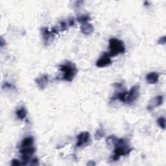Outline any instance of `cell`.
<instances>
[{
  "label": "cell",
  "mask_w": 166,
  "mask_h": 166,
  "mask_svg": "<svg viewBox=\"0 0 166 166\" xmlns=\"http://www.w3.org/2000/svg\"><path fill=\"white\" fill-rule=\"evenodd\" d=\"M106 144L109 145H113L114 149L113 155L110 157L111 162L118 161L123 156L129 155L133 149L131 147L129 141L126 138H118L114 136H111L106 138Z\"/></svg>",
  "instance_id": "cell-1"
},
{
  "label": "cell",
  "mask_w": 166,
  "mask_h": 166,
  "mask_svg": "<svg viewBox=\"0 0 166 166\" xmlns=\"http://www.w3.org/2000/svg\"><path fill=\"white\" fill-rule=\"evenodd\" d=\"M58 68L63 73L61 79L68 82H71L78 72L75 64L70 61H67L65 63L60 64Z\"/></svg>",
  "instance_id": "cell-2"
},
{
  "label": "cell",
  "mask_w": 166,
  "mask_h": 166,
  "mask_svg": "<svg viewBox=\"0 0 166 166\" xmlns=\"http://www.w3.org/2000/svg\"><path fill=\"white\" fill-rule=\"evenodd\" d=\"M109 56L114 57L125 52V45L123 42L118 38H112L109 40Z\"/></svg>",
  "instance_id": "cell-3"
},
{
  "label": "cell",
  "mask_w": 166,
  "mask_h": 166,
  "mask_svg": "<svg viewBox=\"0 0 166 166\" xmlns=\"http://www.w3.org/2000/svg\"><path fill=\"white\" fill-rule=\"evenodd\" d=\"M77 142L76 144L77 147H85L88 146L91 143L90 134L87 131L82 132L77 136Z\"/></svg>",
  "instance_id": "cell-4"
},
{
  "label": "cell",
  "mask_w": 166,
  "mask_h": 166,
  "mask_svg": "<svg viewBox=\"0 0 166 166\" xmlns=\"http://www.w3.org/2000/svg\"><path fill=\"white\" fill-rule=\"evenodd\" d=\"M139 95V86L135 85L131 88V89L126 93L125 103L131 105L137 100Z\"/></svg>",
  "instance_id": "cell-5"
},
{
  "label": "cell",
  "mask_w": 166,
  "mask_h": 166,
  "mask_svg": "<svg viewBox=\"0 0 166 166\" xmlns=\"http://www.w3.org/2000/svg\"><path fill=\"white\" fill-rule=\"evenodd\" d=\"M40 31L44 44L45 46H48L53 42L55 39V34H53L51 31H49L47 27H42L41 28Z\"/></svg>",
  "instance_id": "cell-6"
},
{
  "label": "cell",
  "mask_w": 166,
  "mask_h": 166,
  "mask_svg": "<svg viewBox=\"0 0 166 166\" xmlns=\"http://www.w3.org/2000/svg\"><path fill=\"white\" fill-rule=\"evenodd\" d=\"M112 64V60L109 53H104L97 60L96 65L98 68H105Z\"/></svg>",
  "instance_id": "cell-7"
},
{
  "label": "cell",
  "mask_w": 166,
  "mask_h": 166,
  "mask_svg": "<svg viewBox=\"0 0 166 166\" xmlns=\"http://www.w3.org/2000/svg\"><path fill=\"white\" fill-rule=\"evenodd\" d=\"M164 102V97L162 96H158L155 97L153 99H152L150 102L149 103L147 106V109L149 111H152L155 108L160 106L162 105Z\"/></svg>",
  "instance_id": "cell-8"
},
{
  "label": "cell",
  "mask_w": 166,
  "mask_h": 166,
  "mask_svg": "<svg viewBox=\"0 0 166 166\" xmlns=\"http://www.w3.org/2000/svg\"><path fill=\"white\" fill-rule=\"evenodd\" d=\"M35 83L40 90L45 89L49 83V76L47 74L41 75L35 79Z\"/></svg>",
  "instance_id": "cell-9"
},
{
  "label": "cell",
  "mask_w": 166,
  "mask_h": 166,
  "mask_svg": "<svg viewBox=\"0 0 166 166\" xmlns=\"http://www.w3.org/2000/svg\"><path fill=\"white\" fill-rule=\"evenodd\" d=\"M93 31L94 28L93 25L88 22L83 24L82 25L80 26V31L84 35H90L93 33Z\"/></svg>",
  "instance_id": "cell-10"
},
{
  "label": "cell",
  "mask_w": 166,
  "mask_h": 166,
  "mask_svg": "<svg viewBox=\"0 0 166 166\" xmlns=\"http://www.w3.org/2000/svg\"><path fill=\"white\" fill-rule=\"evenodd\" d=\"M159 79V75L155 71L149 73L146 76V80L149 84H155L158 83Z\"/></svg>",
  "instance_id": "cell-11"
},
{
  "label": "cell",
  "mask_w": 166,
  "mask_h": 166,
  "mask_svg": "<svg viewBox=\"0 0 166 166\" xmlns=\"http://www.w3.org/2000/svg\"><path fill=\"white\" fill-rule=\"evenodd\" d=\"M33 144H34V138L31 137V136H29V137L25 138L24 139H23L21 143L20 147L24 148V147H31V146H32Z\"/></svg>",
  "instance_id": "cell-12"
},
{
  "label": "cell",
  "mask_w": 166,
  "mask_h": 166,
  "mask_svg": "<svg viewBox=\"0 0 166 166\" xmlns=\"http://www.w3.org/2000/svg\"><path fill=\"white\" fill-rule=\"evenodd\" d=\"M16 114L19 119L24 120L26 118V116H27V111H26L24 107L22 106L16 110Z\"/></svg>",
  "instance_id": "cell-13"
},
{
  "label": "cell",
  "mask_w": 166,
  "mask_h": 166,
  "mask_svg": "<svg viewBox=\"0 0 166 166\" xmlns=\"http://www.w3.org/2000/svg\"><path fill=\"white\" fill-rule=\"evenodd\" d=\"M91 19L90 16L88 14H82L79 15L77 16V21L79 22L81 24H85V23H88Z\"/></svg>",
  "instance_id": "cell-14"
},
{
  "label": "cell",
  "mask_w": 166,
  "mask_h": 166,
  "mask_svg": "<svg viewBox=\"0 0 166 166\" xmlns=\"http://www.w3.org/2000/svg\"><path fill=\"white\" fill-rule=\"evenodd\" d=\"M105 131H104L103 128L102 127V126H101L99 129H97V131H96V134H95V136H94V137H95V139H97V140H99V139L103 138L104 136H105Z\"/></svg>",
  "instance_id": "cell-15"
},
{
  "label": "cell",
  "mask_w": 166,
  "mask_h": 166,
  "mask_svg": "<svg viewBox=\"0 0 166 166\" xmlns=\"http://www.w3.org/2000/svg\"><path fill=\"white\" fill-rule=\"evenodd\" d=\"M157 123L161 129H165V119L164 117H160V118H158L157 119Z\"/></svg>",
  "instance_id": "cell-16"
},
{
  "label": "cell",
  "mask_w": 166,
  "mask_h": 166,
  "mask_svg": "<svg viewBox=\"0 0 166 166\" xmlns=\"http://www.w3.org/2000/svg\"><path fill=\"white\" fill-rule=\"evenodd\" d=\"M68 23L65 20H62L60 22L59 24V27H60V31H65L68 29Z\"/></svg>",
  "instance_id": "cell-17"
},
{
  "label": "cell",
  "mask_w": 166,
  "mask_h": 166,
  "mask_svg": "<svg viewBox=\"0 0 166 166\" xmlns=\"http://www.w3.org/2000/svg\"><path fill=\"white\" fill-rule=\"evenodd\" d=\"M2 88L3 89H14V88H15L14 86H13L12 84L7 83V82H5L3 84Z\"/></svg>",
  "instance_id": "cell-18"
},
{
  "label": "cell",
  "mask_w": 166,
  "mask_h": 166,
  "mask_svg": "<svg viewBox=\"0 0 166 166\" xmlns=\"http://www.w3.org/2000/svg\"><path fill=\"white\" fill-rule=\"evenodd\" d=\"M29 165H39V160L37 158H31L30 162H29Z\"/></svg>",
  "instance_id": "cell-19"
},
{
  "label": "cell",
  "mask_w": 166,
  "mask_h": 166,
  "mask_svg": "<svg viewBox=\"0 0 166 166\" xmlns=\"http://www.w3.org/2000/svg\"><path fill=\"white\" fill-rule=\"evenodd\" d=\"M11 165L12 166H18V165H23L22 162L17 160V159H13L11 162Z\"/></svg>",
  "instance_id": "cell-20"
},
{
  "label": "cell",
  "mask_w": 166,
  "mask_h": 166,
  "mask_svg": "<svg viewBox=\"0 0 166 166\" xmlns=\"http://www.w3.org/2000/svg\"><path fill=\"white\" fill-rule=\"evenodd\" d=\"M75 19L73 17H70L68 19V25L70 26V27H72L75 25Z\"/></svg>",
  "instance_id": "cell-21"
},
{
  "label": "cell",
  "mask_w": 166,
  "mask_h": 166,
  "mask_svg": "<svg viewBox=\"0 0 166 166\" xmlns=\"http://www.w3.org/2000/svg\"><path fill=\"white\" fill-rule=\"evenodd\" d=\"M166 43V37L165 36H163V37H160L158 39V44L160 45H164Z\"/></svg>",
  "instance_id": "cell-22"
},
{
  "label": "cell",
  "mask_w": 166,
  "mask_h": 166,
  "mask_svg": "<svg viewBox=\"0 0 166 166\" xmlns=\"http://www.w3.org/2000/svg\"><path fill=\"white\" fill-rule=\"evenodd\" d=\"M83 3V1H78L75 2V4L74 5V6H75V7H79V6L81 5V4Z\"/></svg>",
  "instance_id": "cell-23"
},
{
  "label": "cell",
  "mask_w": 166,
  "mask_h": 166,
  "mask_svg": "<svg viewBox=\"0 0 166 166\" xmlns=\"http://www.w3.org/2000/svg\"><path fill=\"white\" fill-rule=\"evenodd\" d=\"M5 45V41L3 40V37H1V42H0V45H1V47H3Z\"/></svg>",
  "instance_id": "cell-24"
},
{
  "label": "cell",
  "mask_w": 166,
  "mask_h": 166,
  "mask_svg": "<svg viewBox=\"0 0 166 166\" xmlns=\"http://www.w3.org/2000/svg\"><path fill=\"white\" fill-rule=\"evenodd\" d=\"M96 164L95 163V162L93 161H89L87 163V165H90V166H93V165H96Z\"/></svg>",
  "instance_id": "cell-25"
}]
</instances>
